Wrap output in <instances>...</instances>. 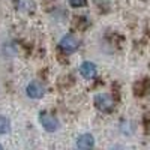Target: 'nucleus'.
<instances>
[{"label":"nucleus","instance_id":"3","mask_svg":"<svg viewBox=\"0 0 150 150\" xmlns=\"http://www.w3.org/2000/svg\"><path fill=\"white\" fill-rule=\"evenodd\" d=\"M59 45L62 48V51H65V53H74V51H77V50H78L80 42H78V39L74 35H65L60 39Z\"/></svg>","mask_w":150,"mask_h":150},{"label":"nucleus","instance_id":"2","mask_svg":"<svg viewBox=\"0 0 150 150\" xmlns=\"http://www.w3.org/2000/svg\"><path fill=\"white\" fill-rule=\"evenodd\" d=\"M39 123L42 125V128L47 131V132H56L59 128H60V122L56 116L50 114V112L44 111L39 114Z\"/></svg>","mask_w":150,"mask_h":150},{"label":"nucleus","instance_id":"6","mask_svg":"<svg viewBox=\"0 0 150 150\" xmlns=\"http://www.w3.org/2000/svg\"><path fill=\"white\" fill-rule=\"evenodd\" d=\"M75 146H77L78 149H90L95 146V138L92 134H83L80 135L77 141H75Z\"/></svg>","mask_w":150,"mask_h":150},{"label":"nucleus","instance_id":"1","mask_svg":"<svg viewBox=\"0 0 150 150\" xmlns=\"http://www.w3.org/2000/svg\"><path fill=\"white\" fill-rule=\"evenodd\" d=\"M93 101H95V107L102 112H108L114 108V99L108 93H98Z\"/></svg>","mask_w":150,"mask_h":150},{"label":"nucleus","instance_id":"4","mask_svg":"<svg viewBox=\"0 0 150 150\" xmlns=\"http://www.w3.org/2000/svg\"><path fill=\"white\" fill-rule=\"evenodd\" d=\"M26 93L29 98L32 99H39L44 96L45 93V89H44V86L39 83V81H30L26 87Z\"/></svg>","mask_w":150,"mask_h":150},{"label":"nucleus","instance_id":"7","mask_svg":"<svg viewBox=\"0 0 150 150\" xmlns=\"http://www.w3.org/2000/svg\"><path fill=\"white\" fill-rule=\"evenodd\" d=\"M11 131V122L8 117L5 116H0V135L3 134H8Z\"/></svg>","mask_w":150,"mask_h":150},{"label":"nucleus","instance_id":"9","mask_svg":"<svg viewBox=\"0 0 150 150\" xmlns=\"http://www.w3.org/2000/svg\"><path fill=\"white\" fill-rule=\"evenodd\" d=\"M2 149H3V146H2V144H0V150H2Z\"/></svg>","mask_w":150,"mask_h":150},{"label":"nucleus","instance_id":"5","mask_svg":"<svg viewBox=\"0 0 150 150\" xmlns=\"http://www.w3.org/2000/svg\"><path fill=\"white\" fill-rule=\"evenodd\" d=\"M80 74L86 80H93L96 77V66L92 62H83L80 65Z\"/></svg>","mask_w":150,"mask_h":150},{"label":"nucleus","instance_id":"8","mask_svg":"<svg viewBox=\"0 0 150 150\" xmlns=\"http://www.w3.org/2000/svg\"><path fill=\"white\" fill-rule=\"evenodd\" d=\"M69 5L72 8H84L87 6V0H69Z\"/></svg>","mask_w":150,"mask_h":150}]
</instances>
